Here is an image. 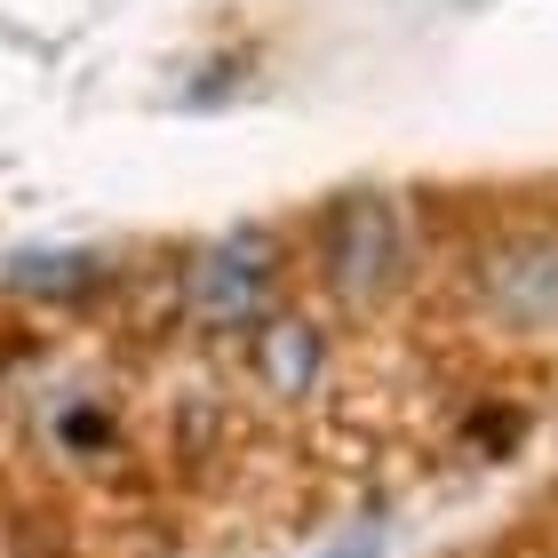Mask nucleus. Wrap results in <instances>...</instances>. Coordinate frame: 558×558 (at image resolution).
<instances>
[{"mask_svg": "<svg viewBox=\"0 0 558 558\" xmlns=\"http://www.w3.org/2000/svg\"><path fill=\"white\" fill-rule=\"evenodd\" d=\"M312 279L343 312L391 303L415 279V208H408V192L367 184V192L327 199L319 223H312Z\"/></svg>", "mask_w": 558, "mask_h": 558, "instance_id": "1", "label": "nucleus"}, {"mask_svg": "<svg viewBox=\"0 0 558 558\" xmlns=\"http://www.w3.org/2000/svg\"><path fill=\"white\" fill-rule=\"evenodd\" d=\"M279 279H288V247L271 223H232V232L199 240L175 279V303L199 336H247L264 312H279Z\"/></svg>", "mask_w": 558, "mask_h": 558, "instance_id": "2", "label": "nucleus"}, {"mask_svg": "<svg viewBox=\"0 0 558 558\" xmlns=\"http://www.w3.org/2000/svg\"><path fill=\"white\" fill-rule=\"evenodd\" d=\"M471 312L502 336H550L558 327V223L502 232L471 256Z\"/></svg>", "mask_w": 558, "mask_h": 558, "instance_id": "3", "label": "nucleus"}, {"mask_svg": "<svg viewBox=\"0 0 558 558\" xmlns=\"http://www.w3.org/2000/svg\"><path fill=\"white\" fill-rule=\"evenodd\" d=\"M240 360H247V384H256L271 408H303V399H319V384H327V327L312 312H295V303H279V312H264L240 336Z\"/></svg>", "mask_w": 558, "mask_h": 558, "instance_id": "4", "label": "nucleus"}, {"mask_svg": "<svg viewBox=\"0 0 558 558\" xmlns=\"http://www.w3.org/2000/svg\"><path fill=\"white\" fill-rule=\"evenodd\" d=\"M0 288L24 303H88L112 288V256H96V247H24V256L0 264Z\"/></svg>", "mask_w": 558, "mask_h": 558, "instance_id": "5", "label": "nucleus"}, {"mask_svg": "<svg viewBox=\"0 0 558 558\" xmlns=\"http://www.w3.org/2000/svg\"><path fill=\"white\" fill-rule=\"evenodd\" d=\"M327 558H384V535H351V543H336Z\"/></svg>", "mask_w": 558, "mask_h": 558, "instance_id": "6", "label": "nucleus"}]
</instances>
